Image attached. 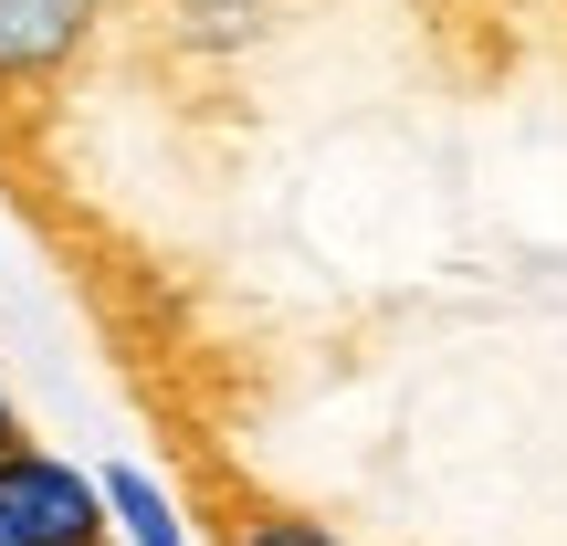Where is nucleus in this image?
Wrapping results in <instances>:
<instances>
[{
	"instance_id": "1",
	"label": "nucleus",
	"mask_w": 567,
	"mask_h": 546,
	"mask_svg": "<svg viewBox=\"0 0 567 546\" xmlns=\"http://www.w3.org/2000/svg\"><path fill=\"white\" fill-rule=\"evenodd\" d=\"M84 42H95V0H0V105L42 116Z\"/></svg>"
},
{
	"instance_id": "2",
	"label": "nucleus",
	"mask_w": 567,
	"mask_h": 546,
	"mask_svg": "<svg viewBox=\"0 0 567 546\" xmlns=\"http://www.w3.org/2000/svg\"><path fill=\"white\" fill-rule=\"evenodd\" d=\"M0 536L11 546H105V494L53 452H0Z\"/></svg>"
},
{
	"instance_id": "3",
	"label": "nucleus",
	"mask_w": 567,
	"mask_h": 546,
	"mask_svg": "<svg viewBox=\"0 0 567 546\" xmlns=\"http://www.w3.org/2000/svg\"><path fill=\"white\" fill-rule=\"evenodd\" d=\"M200 515H210V536H221V546H347L316 505L252 484V473H221V463H200Z\"/></svg>"
},
{
	"instance_id": "4",
	"label": "nucleus",
	"mask_w": 567,
	"mask_h": 546,
	"mask_svg": "<svg viewBox=\"0 0 567 546\" xmlns=\"http://www.w3.org/2000/svg\"><path fill=\"white\" fill-rule=\"evenodd\" d=\"M105 505L137 526V546H179V526H168V505H158V484H147V473H116V484H105Z\"/></svg>"
},
{
	"instance_id": "5",
	"label": "nucleus",
	"mask_w": 567,
	"mask_h": 546,
	"mask_svg": "<svg viewBox=\"0 0 567 546\" xmlns=\"http://www.w3.org/2000/svg\"><path fill=\"white\" fill-rule=\"evenodd\" d=\"M0 452H21V421H11V400H0Z\"/></svg>"
},
{
	"instance_id": "6",
	"label": "nucleus",
	"mask_w": 567,
	"mask_h": 546,
	"mask_svg": "<svg viewBox=\"0 0 567 546\" xmlns=\"http://www.w3.org/2000/svg\"><path fill=\"white\" fill-rule=\"evenodd\" d=\"M0 546H11V536H0Z\"/></svg>"
}]
</instances>
